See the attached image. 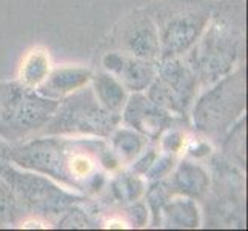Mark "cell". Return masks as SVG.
<instances>
[{
	"label": "cell",
	"instance_id": "20",
	"mask_svg": "<svg viewBox=\"0 0 248 231\" xmlns=\"http://www.w3.org/2000/svg\"><path fill=\"white\" fill-rule=\"evenodd\" d=\"M173 168V159L171 157H162L153 162V165L150 167V177L157 179L167 174L168 171Z\"/></svg>",
	"mask_w": 248,
	"mask_h": 231
},
{
	"label": "cell",
	"instance_id": "3",
	"mask_svg": "<svg viewBox=\"0 0 248 231\" xmlns=\"http://www.w3.org/2000/svg\"><path fill=\"white\" fill-rule=\"evenodd\" d=\"M242 44L241 31L227 22H215L190 57L194 76L205 83L225 76L236 61Z\"/></svg>",
	"mask_w": 248,
	"mask_h": 231
},
{
	"label": "cell",
	"instance_id": "1",
	"mask_svg": "<svg viewBox=\"0 0 248 231\" xmlns=\"http://www.w3.org/2000/svg\"><path fill=\"white\" fill-rule=\"evenodd\" d=\"M59 102L23 83H0V138L20 140L53 117Z\"/></svg>",
	"mask_w": 248,
	"mask_h": 231
},
{
	"label": "cell",
	"instance_id": "10",
	"mask_svg": "<svg viewBox=\"0 0 248 231\" xmlns=\"http://www.w3.org/2000/svg\"><path fill=\"white\" fill-rule=\"evenodd\" d=\"M104 66L114 74L119 82L133 91H142L155 80L156 70L151 63L139 57H126L117 53H109L104 57Z\"/></svg>",
	"mask_w": 248,
	"mask_h": 231
},
{
	"label": "cell",
	"instance_id": "15",
	"mask_svg": "<svg viewBox=\"0 0 248 231\" xmlns=\"http://www.w3.org/2000/svg\"><path fill=\"white\" fill-rule=\"evenodd\" d=\"M49 71V61L44 49H34L22 63L20 79L27 87H36L46 79Z\"/></svg>",
	"mask_w": 248,
	"mask_h": 231
},
{
	"label": "cell",
	"instance_id": "22",
	"mask_svg": "<svg viewBox=\"0 0 248 231\" xmlns=\"http://www.w3.org/2000/svg\"><path fill=\"white\" fill-rule=\"evenodd\" d=\"M8 164H10V147L0 142V173L8 167Z\"/></svg>",
	"mask_w": 248,
	"mask_h": 231
},
{
	"label": "cell",
	"instance_id": "13",
	"mask_svg": "<svg viewBox=\"0 0 248 231\" xmlns=\"http://www.w3.org/2000/svg\"><path fill=\"white\" fill-rule=\"evenodd\" d=\"M208 186V176L207 173L198 165H193L190 162H182L179 169L171 181V188L174 191L182 194L193 196V198H201L203 191Z\"/></svg>",
	"mask_w": 248,
	"mask_h": 231
},
{
	"label": "cell",
	"instance_id": "7",
	"mask_svg": "<svg viewBox=\"0 0 248 231\" xmlns=\"http://www.w3.org/2000/svg\"><path fill=\"white\" fill-rule=\"evenodd\" d=\"M208 19L210 11L201 6H184L171 13L157 31L162 57L170 59L185 53L198 40Z\"/></svg>",
	"mask_w": 248,
	"mask_h": 231
},
{
	"label": "cell",
	"instance_id": "16",
	"mask_svg": "<svg viewBox=\"0 0 248 231\" xmlns=\"http://www.w3.org/2000/svg\"><path fill=\"white\" fill-rule=\"evenodd\" d=\"M165 225L173 228L198 227V208L191 200H174L164 207Z\"/></svg>",
	"mask_w": 248,
	"mask_h": 231
},
{
	"label": "cell",
	"instance_id": "6",
	"mask_svg": "<svg viewBox=\"0 0 248 231\" xmlns=\"http://www.w3.org/2000/svg\"><path fill=\"white\" fill-rule=\"evenodd\" d=\"M148 99L157 107L182 114L193 99L196 90V76L181 62L167 59L160 66L159 77L153 80Z\"/></svg>",
	"mask_w": 248,
	"mask_h": 231
},
{
	"label": "cell",
	"instance_id": "18",
	"mask_svg": "<svg viewBox=\"0 0 248 231\" xmlns=\"http://www.w3.org/2000/svg\"><path fill=\"white\" fill-rule=\"evenodd\" d=\"M19 215V199L14 196L10 185L0 182V227L13 224Z\"/></svg>",
	"mask_w": 248,
	"mask_h": 231
},
{
	"label": "cell",
	"instance_id": "12",
	"mask_svg": "<svg viewBox=\"0 0 248 231\" xmlns=\"http://www.w3.org/2000/svg\"><path fill=\"white\" fill-rule=\"evenodd\" d=\"M125 46L134 57L150 61L159 54V34L148 20L138 22L125 32Z\"/></svg>",
	"mask_w": 248,
	"mask_h": 231
},
{
	"label": "cell",
	"instance_id": "5",
	"mask_svg": "<svg viewBox=\"0 0 248 231\" xmlns=\"http://www.w3.org/2000/svg\"><path fill=\"white\" fill-rule=\"evenodd\" d=\"M76 148L78 143L73 145L59 139H39L23 147L10 148V160L74 186L71 164Z\"/></svg>",
	"mask_w": 248,
	"mask_h": 231
},
{
	"label": "cell",
	"instance_id": "11",
	"mask_svg": "<svg viewBox=\"0 0 248 231\" xmlns=\"http://www.w3.org/2000/svg\"><path fill=\"white\" fill-rule=\"evenodd\" d=\"M91 73L83 68H59L40 83L39 92L49 99H57L66 92L82 88L90 80Z\"/></svg>",
	"mask_w": 248,
	"mask_h": 231
},
{
	"label": "cell",
	"instance_id": "17",
	"mask_svg": "<svg viewBox=\"0 0 248 231\" xmlns=\"http://www.w3.org/2000/svg\"><path fill=\"white\" fill-rule=\"evenodd\" d=\"M113 148L124 159H133L143 148V139L130 130H119L113 136Z\"/></svg>",
	"mask_w": 248,
	"mask_h": 231
},
{
	"label": "cell",
	"instance_id": "19",
	"mask_svg": "<svg viewBox=\"0 0 248 231\" xmlns=\"http://www.w3.org/2000/svg\"><path fill=\"white\" fill-rule=\"evenodd\" d=\"M113 190L117 194L119 199L124 200H136L143 191V184L139 177L124 174L121 179H117L113 185Z\"/></svg>",
	"mask_w": 248,
	"mask_h": 231
},
{
	"label": "cell",
	"instance_id": "21",
	"mask_svg": "<svg viewBox=\"0 0 248 231\" xmlns=\"http://www.w3.org/2000/svg\"><path fill=\"white\" fill-rule=\"evenodd\" d=\"M182 145V134L181 133H170L164 139V148L168 151H177Z\"/></svg>",
	"mask_w": 248,
	"mask_h": 231
},
{
	"label": "cell",
	"instance_id": "9",
	"mask_svg": "<svg viewBox=\"0 0 248 231\" xmlns=\"http://www.w3.org/2000/svg\"><path fill=\"white\" fill-rule=\"evenodd\" d=\"M124 119L138 131L143 133L151 139H156L160 133L173 123V119L164 108L143 96H133L126 104Z\"/></svg>",
	"mask_w": 248,
	"mask_h": 231
},
{
	"label": "cell",
	"instance_id": "14",
	"mask_svg": "<svg viewBox=\"0 0 248 231\" xmlns=\"http://www.w3.org/2000/svg\"><path fill=\"white\" fill-rule=\"evenodd\" d=\"M94 91L96 97L111 113L119 114L125 105V90L121 82H117L111 74H97L94 77Z\"/></svg>",
	"mask_w": 248,
	"mask_h": 231
},
{
	"label": "cell",
	"instance_id": "2",
	"mask_svg": "<svg viewBox=\"0 0 248 231\" xmlns=\"http://www.w3.org/2000/svg\"><path fill=\"white\" fill-rule=\"evenodd\" d=\"M119 114L111 113L97 100L91 90H83L59 104L56 113L49 119L46 134L82 133L108 136L119 122Z\"/></svg>",
	"mask_w": 248,
	"mask_h": 231
},
{
	"label": "cell",
	"instance_id": "4",
	"mask_svg": "<svg viewBox=\"0 0 248 231\" xmlns=\"http://www.w3.org/2000/svg\"><path fill=\"white\" fill-rule=\"evenodd\" d=\"M247 91L244 73H237L222 80L208 91L194 108V125L199 131L215 134L224 131L242 113Z\"/></svg>",
	"mask_w": 248,
	"mask_h": 231
},
{
	"label": "cell",
	"instance_id": "8",
	"mask_svg": "<svg viewBox=\"0 0 248 231\" xmlns=\"http://www.w3.org/2000/svg\"><path fill=\"white\" fill-rule=\"evenodd\" d=\"M5 181L19 196V200L31 205L32 208L56 211L68 207L74 202V196L65 193L42 176H34L27 173H19L8 165L0 173Z\"/></svg>",
	"mask_w": 248,
	"mask_h": 231
}]
</instances>
